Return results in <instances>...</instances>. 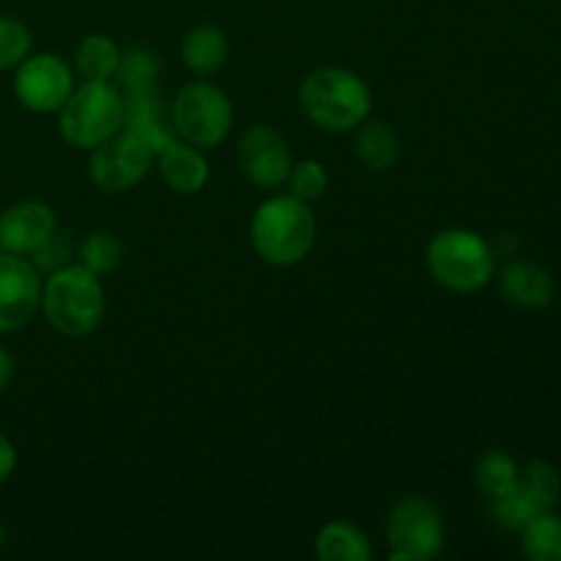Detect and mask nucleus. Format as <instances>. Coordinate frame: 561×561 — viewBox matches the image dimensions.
I'll return each mask as SVG.
<instances>
[{
    "instance_id": "f257e3e1",
    "label": "nucleus",
    "mask_w": 561,
    "mask_h": 561,
    "mask_svg": "<svg viewBox=\"0 0 561 561\" xmlns=\"http://www.w3.org/2000/svg\"><path fill=\"white\" fill-rule=\"evenodd\" d=\"M252 247L272 266H294L310 255L316 244V217L310 206L294 195L263 203L250 225Z\"/></svg>"
},
{
    "instance_id": "f03ea898",
    "label": "nucleus",
    "mask_w": 561,
    "mask_h": 561,
    "mask_svg": "<svg viewBox=\"0 0 561 561\" xmlns=\"http://www.w3.org/2000/svg\"><path fill=\"white\" fill-rule=\"evenodd\" d=\"M301 110L316 126L345 131L359 126L370 113V88L359 75L337 66H323L301 82Z\"/></svg>"
},
{
    "instance_id": "7ed1b4c3",
    "label": "nucleus",
    "mask_w": 561,
    "mask_h": 561,
    "mask_svg": "<svg viewBox=\"0 0 561 561\" xmlns=\"http://www.w3.org/2000/svg\"><path fill=\"white\" fill-rule=\"evenodd\" d=\"M42 307L49 327L66 337L91 334L104 316L102 283L80 263L60 266L42 288Z\"/></svg>"
},
{
    "instance_id": "20e7f679",
    "label": "nucleus",
    "mask_w": 561,
    "mask_h": 561,
    "mask_svg": "<svg viewBox=\"0 0 561 561\" xmlns=\"http://www.w3.org/2000/svg\"><path fill=\"white\" fill-rule=\"evenodd\" d=\"M427 268L444 288L455 294H474L493 277V252L471 230L449 228L427 247Z\"/></svg>"
},
{
    "instance_id": "39448f33",
    "label": "nucleus",
    "mask_w": 561,
    "mask_h": 561,
    "mask_svg": "<svg viewBox=\"0 0 561 561\" xmlns=\"http://www.w3.org/2000/svg\"><path fill=\"white\" fill-rule=\"evenodd\" d=\"M58 126L75 148H96L124 126V96L110 82H85L66 99Z\"/></svg>"
},
{
    "instance_id": "423d86ee",
    "label": "nucleus",
    "mask_w": 561,
    "mask_h": 561,
    "mask_svg": "<svg viewBox=\"0 0 561 561\" xmlns=\"http://www.w3.org/2000/svg\"><path fill=\"white\" fill-rule=\"evenodd\" d=\"M175 135L195 148H214L228 137L233 107L228 96L211 82H190L175 96L170 110Z\"/></svg>"
},
{
    "instance_id": "0eeeda50",
    "label": "nucleus",
    "mask_w": 561,
    "mask_h": 561,
    "mask_svg": "<svg viewBox=\"0 0 561 561\" xmlns=\"http://www.w3.org/2000/svg\"><path fill=\"white\" fill-rule=\"evenodd\" d=\"M389 546L394 561H425L438 557L444 546V520L433 502L409 496L398 502L389 518Z\"/></svg>"
},
{
    "instance_id": "6e6552de",
    "label": "nucleus",
    "mask_w": 561,
    "mask_h": 561,
    "mask_svg": "<svg viewBox=\"0 0 561 561\" xmlns=\"http://www.w3.org/2000/svg\"><path fill=\"white\" fill-rule=\"evenodd\" d=\"M153 148L140 135L118 129L113 137L93 148L88 173L102 192H126L146 179Z\"/></svg>"
},
{
    "instance_id": "1a4fd4ad",
    "label": "nucleus",
    "mask_w": 561,
    "mask_h": 561,
    "mask_svg": "<svg viewBox=\"0 0 561 561\" xmlns=\"http://www.w3.org/2000/svg\"><path fill=\"white\" fill-rule=\"evenodd\" d=\"M42 305V283L31 261L0 252V334L16 332L33 321Z\"/></svg>"
},
{
    "instance_id": "9d476101",
    "label": "nucleus",
    "mask_w": 561,
    "mask_h": 561,
    "mask_svg": "<svg viewBox=\"0 0 561 561\" xmlns=\"http://www.w3.org/2000/svg\"><path fill=\"white\" fill-rule=\"evenodd\" d=\"M14 93L33 113H55L71 96V71L55 55H33L16 69Z\"/></svg>"
},
{
    "instance_id": "9b49d317",
    "label": "nucleus",
    "mask_w": 561,
    "mask_h": 561,
    "mask_svg": "<svg viewBox=\"0 0 561 561\" xmlns=\"http://www.w3.org/2000/svg\"><path fill=\"white\" fill-rule=\"evenodd\" d=\"M239 168L255 186L274 190L288 181L294 162L279 131L272 126H252L239 140Z\"/></svg>"
},
{
    "instance_id": "f8f14e48",
    "label": "nucleus",
    "mask_w": 561,
    "mask_h": 561,
    "mask_svg": "<svg viewBox=\"0 0 561 561\" xmlns=\"http://www.w3.org/2000/svg\"><path fill=\"white\" fill-rule=\"evenodd\" d=\"M55 233V214L44 203L25 201L0 214V252L33 255Z\"/></svg>"
},
{
    "instance_id": "ddd939ff",
    "label": "nucleus",
    "mask_w": 561,
    "mask_h": 561,
    "mask_svg": "<svg viewBox=\"0 0 561 561\" xmlns=\"http://www.w3.org/2000/svg\"><path fill=\"white\" fill-rule=\"evenodd\" d=\"M502 294L524 310H542L553 301L557 285L542 266L529 261L510 263L502 272Z\"/></svg>"
},
{
    "instance_id": "4468645a",
    "label": "nucleus",
    "mask_w": 561,
    "mask_h": 561,
    "mask_svg": "<svg viewBox=\"0 0 561 561\" xmlns=\"http://www.w3.org/2000/svg\"><path fill=\"white\" fill-rule=\"evenodd\" d=\"M157 157L162 179L168 181L170 190L181 192V195H195V192H201L206 186L208 162L190 142H168L164 148H159Z\"/></svg>"
},
{
    "instance_id": "2eb2a0df",
    "label": "nucleus",
    "mask_w": 561,
    "mask_h": 561,
    "mask_svg": "<svg viewBox=\"0 0 561 561\" xmlns=\"http://www.w3.org/2000/svg\"><path fill=\"white\" fill-rule=\"evenodd\" d=\"M121 129H129L135 135H140L153 148V153L168 146V142H173L170 126L162 115V104H159V96L153 88L131 91L129 99H124V126Z\"/></svg>"
},
{
    "instance_id": "dca6fc26",
    "label": "nucleus",
    "mask_w": 561,
    "mask_h": 561,
    "mask_svg": "<svg viewBox=\"0 0 561 561\" xmlns=\"http://www.w3.org/2000/svg\"><path fill=\"white\" fill-rule=\"evenodd\" d=\"M181 58H184L186 69L197 71V75H211V71L222 69L225 58H228V38L214 25L195 27L186 33L184 44H181Z\"/></svg>"
},
{
    "instance_id": "f3484780",
    "label": "nucleus",
    "mask_w": 561,
    "mask_h": 561,
    "mask_svg": "<svg viewBox=\"0 0 561 561\" xmlns=\"http://www.w3.org/2000/svg\"><path fill=\"white\" fill-rule=\"evenodd\" d=\"M316 553L318 559L327 561H367L370 542L356 526L345 524V520H332L318 531Z\"/></svg>"
},
{
    "instance_id": "a211bd4d",
    "label": "nucleus",
    "mask_w": 561,
    "mask_h": 561,
    "mask_svg": "<svg viewBox=\"0 0 561 561\" xmlns=\"http://www.w3.org/2000/svg\"><path fill=\"white\" fill-rule=\"evenodd\" d=\"M356 157H359L362 164H367V168L389 170L400 157L398 131L389 124H383V121L362 126L359 137H356Z\"/></svg>"
},
{
    "instance_id": "6ab92c4d",
    "label": "nucleus",
    "mask_w": 561,
    "mask_h": 561,
    "mask_svg": "<svg viewBox=\"0 0 561 561\" xmlns=\"http://www.w3.org/2000/svg\"><path fill=\"white\" fill-rule=\"evenodd\" d=\"M121 64V49L118 44L110 36L102 33H93L77 49V69L85 77L88 82H107L110 77H115Z\"/></svg>"
},
{
    "instance_id": "aec40b11",
    "label": "nucleus",
    "mask_w": 561,
    "mask_h": 561,
    "mask_svg": "<svg viewBox=\"0 0 561 561\" xmlns=\"http://www.w3.org/2000/svg\"><path fill=\"white\" fill-rule=\"evenodd\" d=\"M524 553L535 561H561V518L548 513L535 515L524 526Z\"/></svg>"
},
{
    "instance_id": "412c9836",
    "label": "nucleus",
    "mask_w": 561,
    "mask_h": 561,
    "mask_svg": "<svg viewBox=\"0 0 561 561\" xmlns=\"http://www.w3.org/2000/svg\"><path fill=\"white\" fill-rule=\"evenodd\" d=\"M518 482L526 496L531 499V504L537 507V513H548V510H553L559 504L561 477L546 460H531V463H526Z\"/></svg>"
},
{
    "instance_id": "4be33fe9",
    "label": "nucleus",
    "mask_w": 561,
    "mask_h": 561,
    "mask_svg": "<svg viewBox=\"0 0 561 561\" xmlns=\"http://www.w3.org/2000/svg\"><path fill=\"white\" fill-rule=\"evenodd\" d=\"M520 469L510 455L504 453H488L482 455L480 463H477V482H480L482 491L488 493V499H496L502 493L513 491L518 485Z\"/></svg>"
},
{
    "instance_id": "5701e85b",
    "label": "nucleus",
    "mask_w": 561,
    "mask_h": 561,
    "mask_svg": "<svg viewBox=\"0 0 561 561\" xmlns=\"http://www.w3.org/2000/svg\"><path fill=\"white\" fill-rule=\"evenodd\" d=\"M124 255V247L115 239L110 230H93L85 241H82L80 250V266H85L88 272H93L96 277L110 274L121 263Z\"/></svg>"
},
{
    "instance_id": "b1692460",
    "label": "nucleus",
    "mask_w": 561,
    "mask_h": 561,
    "mask_svg": "<svg viewBox=\"0 0 561 561\" xmlns=\"http://www.w3.org/2000/svg\"><path fill=\"white\" fill-rule=\"evenodd\" d=\"M157 75H159L157 58H153L148 49H126V53H121V64H118V71H115V80H118L129 93L153 88Z\"/></svg>"
},
{
    "instance_id": "393cba45",
    "label": "nucleus",
    "mask_w": 561,
    "mask_h": 561,
    "mask_svg": "<svg viewBox=\"0 0 561 561\" xmlns=\"http://www.w3.org/2000/svg\"><path fill=\"white\" fill-rule=\"evenodd\" d=\"M491 513H493V518H496L499 526H504V529H513V531H520L531 518H535V515H540L537 513L535 504H531V499L524 493L520 482L513 488V491L491 499Z\"/></svg>"
},
{
    "instance_id": "a878e982",
    "label": "nucleus",
    "mask_w": 561,
    "mask_h": 561,
    "mask_svg": "<svg viewBox=\"0 0 561 561\" xmlns=\"http://www.w3.org/2000/svg\"><path fill=\"white\" fill-rule=\"evenodd\" d=\"M31 53V31L14 16H0V71L14 69Z\"/></svg>"
},
{
    "instance_id": "bb28decb",
    "label": "nucleus",
    "mask_w": 561,
    "mask_h": 561,
    "mask_svg": "<svg viewBox=\"0 0 561 561\" xmlns=\"http://www.w3.org/2000/svg\"><path fill=\"white\" fill-rule=\"evenodd\" d=\"M288 181H290V195L310 203V201H318V197L323 195V190H327V170H323L321 162H316V159H305V162L290 168Z\"/></svg>"
},
{
    "instance_id": "cd10ccee",
    "label": "nucleus",
    "mask_w": 561,
    "mask_h": 561,
    "mask_svg": "<svg viewBox=\"0 0 561 561\" xmlns=\"http://www.w3.org/2000/svg\"><path fill=\"white\" fill-rule=\"evenodd\" d=\"M66 257H69V244H66L64 239H58V233H53L36 252H33V261H36L33 266L53 268L55 272V268H60V263H66Z\"/></svg>"
},
{
    "instance_id": "c85d7f7f",
    "label": "nucleus",
    "mask_w": 561,
    "mask_h": 561,
    "mask_svg": "<svg viewBox=\"0 0 561 561\" xmlns=\"http://www.w3.org/2000/svg\"><path fill=\"white\" fill-rule=\"evenodd\" d=\"M16 466V449L14 444L9 442V438L0 433V482H5L11 477V471H14Z\"/></svg>"
},
{
    "instance_id": "c756f323",
    "label": "nucleus",
    "mask_w": 561,
    "mask_h": 561,
    "mask_svg": "<svg viewBox=\"0 0 561 561\" xmlns=\"http://www.w3.org/2000/svg\"><path fill=\"white\" fill-rule=\"evenodd\" d=\"M11 378H14V359H11L9 351L0 348V392L9 387Z\"/></svg>"
},
{
    "instance_id": "7c9ffc66",
    "label": "nucleus",
    "mask_w": 561,
    "mask_h": 561,
    "mask_svg": "<svg viewBox=\"0 0 561 561\" xmlns=\"http://www.w3.org/2000/svg\"><path fill=\"white\" fill-rule=\"evenodd\" d=\"M0 546H3V526H0Z\"/></svg>"
}]
</instances>
